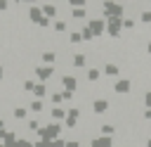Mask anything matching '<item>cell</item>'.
<instances>
[{
    "mask_svg": "<svg viewBox=\"0 0 151 147\" xmlns=\"http://www.w3.org/2000/svg\"><path fill=\"white\" fill-rule=\"evenodd\" d=\"M116 71H118V69H116L113 64H109V66H106V74H116Z\"/></svg>",
    "mask_w": 151,
    "mask_h": 147,
    "instance_id": "5b68a950",
    "label": "cell"
},
{
    "mask_svg": "<svg viewBox=\"0 0 151 147\" xmlns=\"http://www.w3.org/2000/svg\"><path fill=\"white\" fill-rule=\"evenodd\" d=\"M31 109H35V111H40V109H42V104H40V102H33V104H31Z\"/></svg>",
    "mask_w": 151,
    "mask_h": 147,
    "instance_id": "8992f818",
    "label": "cell"
},
{
    "mask_svg": "<svg viewBox=\"0 0 151 147\" xmlns=\"http://www.w3.org/2000/svg\"><path fill=\"white\" fill-rule=\"evenodd\" d=\"M94 109H97V111H104V109H106V102H104V100L94 102Z\"/></svg>",
    "mask_w": 151,
    "mask_h": 147,
    "instance_id": "7a4b0ae2",
    "label": "cell"
},
{
    "mask_svg": "<svg viewBox=\"0 0 151 147\" xmlns=\"http://www.w3.org/2000/svg\"><path fill=\"white\" fill-rule=\"evenodd\" d=\"M0 78H2V69H0Z\"/></svg>",
    "mask_w": 151,
    "mask_h": 147,
    "instance_id": "52a82bcc",
    "label": "cell"
},
{
    "mask_svg": "<svg viewBox=\"0 0 151 147\" xmlns=\"http://www.w3.org/2000/svg\"><path fill=\"white\" fill-rule=\"evenodd\" d=\"M116 90H118V92H125V90H127V81H123V83H118V88H116Z\"/></svg>",
    "mask_w": 151,
    "mask_h": 147,
    "instance_id": "3957f363",
    "label": "cell"
},
{
    "mask_svg": "<svg viewBox=\"0 0 151 147\" xmlns=\"http://www.w3.org/2000/svg\"><path fill=\"white\" fill-rule=\"evenodd\" d=\"M33 90H35V95H45V85H35Z\"/></svg>",
    "mask_w": 151,
    "mask_h": 147,
    "instance_id": "277c9868",
    "label": "cell"
},
{
    "mask_svg": "<svg viewBox=\"0 0 151 147\" xmlns=\"http://www.w3.org/2000/svg\"><path fill=\"white\" fill-rule=\"evenodd\" d=\"M38 74H40V78H47V76L52 74V69H50V66H42V69H38Z\"/></svg>",
    "mask_w": 151,
    "mask_h": 147,
    "instance_id": "6da1fadb",
    "label": "cell"
}]
</instances>
